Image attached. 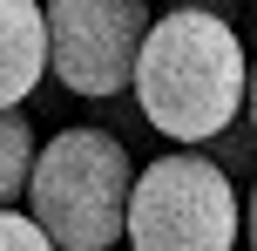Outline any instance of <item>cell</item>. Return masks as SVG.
<instances>
[{"label": "cell", "mask_w": 257, "mask_h": 251, "mask_svg": "<svg viewBox=\"0 0 257 251\" xmlns=\"http://www.w3.org/2000/svg\"><path fill=\"white\" fill-rule=\"evenodd\" d=\"M169 7H203V14H223V21H237V0H169Z\"/></svg>", "instance_id": "10"}, {"label": "cell", "mask_w": 257, "mask_h": 251, "mask_svg": "<svg viewBox=\"0 0 257 251\" xmlns=\"http://www.w3.org/2000/svg\"><path fill=\"white\" fill-rule=\"evenodd\" d=\"M149 21H156L149 0H41L54 89L61 95H88V102L122 95Z\"/></svg>", "instance_id": "4"}, {"label": "cell", "mask_w": 257, "mask_h": 251, "mask_svg": "<svg viewBox=\"0 0 257 251\" xmlns=\"http://www.w3.org/2000/svg\"><path fill=\"white\" fill-rule=\"evenodd\" d=\"M196 149H203V156L217 163V170L230 177V184H250V163H257V136H250V102L237 109V116L223 122L217 136H203Z\"/></svg>", "instance_id": "6"}, {"label": "cell", "mask_w": 257, "mask_h": 251, "mask_svg": "<svg viewBox=\"0 0 257 251\" xmlns=\"http://www.w3.org/2000/svg\"><path fill=\"white\" fill-rule=\"evenodd\" d=\"M128 102L163 143L196 149L203 136H217L250 102V54L237 21L203 7H169L163 21H149L128 68Z\"/></svg>", "instance_id": "1"}, {"label": "cell", "mask_w": 257, "mask_h": 251, "mask_svg": "<svg viewBox=\"0 0 257 251\" xmlns=\"http://www.w3.org/2000/svg\"><path fill=\"white\" fill-rule=\"evenodd\" d=\"M237 224H244V184H230L190 143L149 156L128 177V251H237Z\"/></svg>", "instance_id": "3"}, {"label": "cell", "mask_w": 257, "mask_h": 251, "mask_svg": "<svg viewBox=\"0 0 257 251\" xmlns=\"http://www.w3.org/2000/svg\"><path fill=\"white\" fill-rule=\"evenodd\" d=\"M48 81V27L41 0H0V109H21Z\"/></svg>", "instance_id": "5"}, {"label": "cell", "mask_w": 257, "mask_h": 251, "mask_svg": "<svg viewBox=\"0 0 257 251\" xmlns=\"http://www.w3.org/2000/svg\"><path fill=\"white\" fill-rule=\"evenodd\" d=\"M0 251H54V238L21 211V204H0Z\"/></svg>", "instance_id": "9"}, {"label": "cell", "mask_w": 257, "mask_h": 251, "mask_svg": "<svg viewBox=\"0 0 257 251\" xmlns=\"http://www.w3.org/2000/svg\"><path fill=\"white\" fill-rule=\"evenodd\" d=\"M128 177H136V156L102 122H68L48 143H34L21 211L54 238V251H115Z\"/></svg>", "instance_id": "2"}, {"label": "cell", "mask_w": 257, "mask_h": 251, "mask_svg": "<svg viewBox=\"0 0 257 251\" xmlns=\"http://www.w3.org/2000/svg\"><path fill=\"white\" fill-rule=\"evenodd\" d=\"M27 163H34V122L21 109H0V204H21Z\"/></svg>", "instance_id": "7"}, {"label": "cell", "mask_w": 257, "mask_h": 251, "mask_svg": "<svg viewBox=\"0 0 257 251\" xmlns=\"http://www.w3.org/2000/svg\"><path fill=\"white\" fill-rule=\"evenodd\" d=\"M102 129L115 136L128 156H136V149H149V143H163V136H156L149 122H142V109L128 102V89H122V95H102Z\"/></svg>", "instance_id": "8"}, {"label": "cell", "mask_w": 257, "mask_h": 251, "mask_svg": "<svg viewBox=\"0 0 257 251\" xmlns=\"http://www.w3.org/2000/svg\"><path fill=\"white\" fill-rule=\"evenodd\" d=\"M149 7H156V0H149Z\"/></svg>", "instance_id": "11"}]
</instances>
